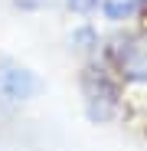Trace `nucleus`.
I'll list each match as a JSON object with an SVG mask.
<instances>
[{"instance_id":"20e7f679","label":"nucleus","mask_w":147,"mask_h":151,"mask_svg":"<svg viewBox=\"0 0 147 151\" xmlns=\"http://www.w3.org/2000/svg\"><path fill=\"white\" fill-rule=\"evenodd\" d=\"M98 13L111 27H131L147 17V0H102Z\"/></svg>"},{"instance_id":"f257e3e1","label":"nucleus","mask_w":147,"mask_h":151,"mask_svg":"<svg viewBox=\"0 0 147 151\" xmlns=\"http://www.w3.org/2000/svg\"><path fill=\"white\" fill-rule=\"evenodd\" d=\"M79 95L82 109L92 125H111L124 112V82L102 63V59H82L79 69Z\"/></svg>"},{"instance_id":"423d86ee","label":"nucleus","mask_w":147,"mask_h":151,"mask_svg":"<svg viewBox=\"0 0 147 151\" xmlns=\"http://www.w3.org/2000/svg\"><path fill=\"white\" fill-rule=\"evenodd\" d=\"M98 4H102V0H65V7L75 13L79 20H92L98 13Z\"/></svg>"},{"instance_id":"0eeeda50","label":"nucleus","mask_w":147,"mask_h":151,"mask_svg":"<svg viewBox=\"0 0 147 151\" xmlns=\"http://www.w3.org/2000/svg\"><path fill=\"white\" fill-rule=\"evenodd\" d=\"M43 0H16V7H26V10H33V7H39Z\"/></svg>"},{"instance_id":"f03ea898","label":"nucleus","mask_w":147,"mask_h":151,"mask_svg":"<svg viewBox=\"0 0 147 151\" xmlns=\"http://www.w3.org/2000/svg\"><path fill=\"white\" fill-rule=\"evenodd\" d=\"M98 59L124 86H147V27L144 23L118 27L111 36L102 40Z\"/></svg>"},{"instance_id":"39448f33","label":"nucleus","mask_w":147,"mask_h":151,"mask_svg":"<svg viewBox=\"0 0 147 151\" xmlns=\"http://www.w3.org/2000/svg\"><path fill=\"white\" fill-rule=\"evenodd\" d=\"M102 33H98V27L92 20H79L75 27H72V33H69V49L75 56H82V59H95L98 56V49H102Z\"/></svg>"},{"instance_id":"7ed1b4c3","label":"nucleus","mask_w":147,"mask_h":151,"mask_svg":"<svg viewBox=\"0 0 147 151\" xmlns=\"http://www.w3.org/2000/svg\"><path fill=\"white\" fill-rule=\"evenodd\" d=\"M46 89L43 76L20 63L16 56L4 53L0 49V102H10V105H23V102H33V99H39Z\"/></svg>"}]
</instances>
